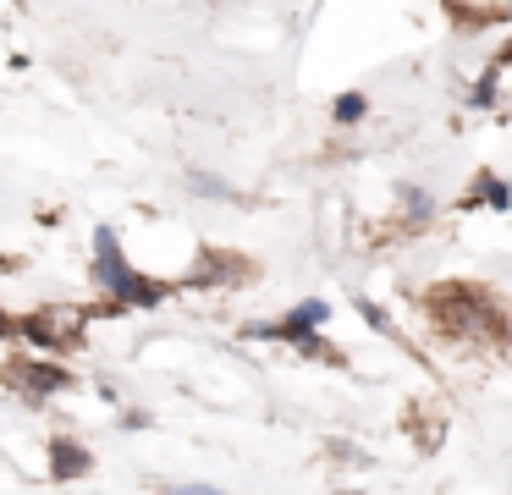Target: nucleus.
Wrapping results in <instances>:
<instances>
[{"label": "nucleus", "instance_id": "f257e3e1", "mask_svg": "<svg viewBox=\"0 0 512 495\" xmlns=\"http://www.w3.org/2000/svg\"><path fill=\"white\" fill-rule=\"evenodd\" d=\"M89 281L100 286L105 297H116L122 308H160L166 303V281H149L127 264L122 237L116 226H94V264H89Z\"/></svg>", "mask_w": 512, "mask_h": 495}, {"label": "nucleus", "instance_id": "f03ea898", "mask_svg": "<svg viewBox=\"0 0 512 495\" xmlns=\"http://www.w3.org/2000/svg\"><path fill=\"white\" fill-rule=\"evenodd\" d=\"M430 319L457 341H485L490 330V297L474 286H435L430 292Z\"/></svg>", "mask_w": 512, "mask_h": 495}, {"label": "nucleus", "instance_id": "7ed1b4c3", "mask_svg": "<svg viewBox=\"0 0 512 495\" xmlns=\"http://www.w3.org/2000/svg\"><path fill=\"white\" fill-rule=\"evenodd\" d=\"M23 341H34V347H72L78 341V330H83V308H72V303H56V308H45V314H34V319H23Z\"/></svg>", "mask_w": 512, "mask_h": 495}, {"label": "nucleus", "instance_id": "20e7f679", "mask_svg": "<svg viewBox=\"0 0 512 495\" xmlns=\"http://www.w3.org/2000/svg\"><path fill=\"white\" fill-rule=\"evenodd\" d=\"M325 319H331V303H325V297H303V303H292L276 325H248V341H298L303 330H320Z\"/></svg>", "mask_w": 512, "mask_h": 495}, {"label": "nucleus", "instance_id": "39448f33", "mask_svg": "<svg viewBox=\"0 0 512 495\" xmlns=\"http://www.w3.org/2000/svg\"><path fill=\"white\" fill-rule=\"evenodd\" d=\"M6 374H12V380L23 385L28 396H56V391H67V385H72V374H67V369H56V363H39V358L12 363Z\"/></svg>", "mask_w": 512, "mask_h": 495}, {"label": "nucleus", "instance_id": "423d86ee", "mask_svg": "<svg viewBox=\"0 0 512 495\" xmlns=\"http://www.w3.org/2000/svg\"><path fill=\"white\" fill-rule=\"evenodd\" d=\"M89 468H94L89 446H78V440H67V435L50 440V479H78V473H89Z\"/></svg>", "mask_w": 512, "mask_h": 495}, {"label": "nucleus", "instance_id": "0eeeda50", "mask_svg": "<svg viewBox=\"0 0 512 495\" xmlns=\"http://www.w3.org/2000/svg\"><path fill=\"white\" fill-rule=\"evenodd\" d=\"M364 116H369V99L358 94V88H347V94H336V105H331V121H336V127H358Z\"/></svg>", "mask_w": 512, "mask_h": 495}, {"label": "nucleus", "instance_id": "6e6552de", "mask_svg": "<svg viewBox=\"0 0 512 495\" xmlns=\"http://www.w3.org/2000/svg\"><path fill=\"white\" fill-rule=\"evenodd\" d=\"M397 198L408 204V209H402L408 220H430V215H435V198L424 193V187H413V182H397Z\"/></svg>", "mask_w": 512, "mask_h": 495}, {"label": "nucleus", "instance_id": "1a4fd4ad", "mask_svg": "<svg viewBox=\"0 0 512 495\" xmlns=\"http://www.w3.org/2000/svg\"><path fill=\"white\" fill-rule=\"evenodd\" d=\"M292 347H298L303 358H325V363H342V352H331V347H325V336H320V330H303V336L292 341Z\"/></svg>", "mask_w": 512, "mask_h": 495}, {"label": "nucleus", "instance_id": "9d476101", "mask_svg": "<svg viewBox=\"0 0 512 495\" xmlns=\"http://www.w3.org/2000/svg\"><path fill=\"white\" fill-rule=\"evenodd\" d=\"M479 193L490 198V209H512V187L501 176H479Z\"/></svg>", "mask_w": 512, "mask_h": 495}, {"label": "nucleus", "instance_id": "9b49d317", "mask_svg": "<svg viewBox=\"0 0 512 495\" xmlns=\"http://www.w3.org/2000/svg\"><path fill=\"white\" fill-rule=\"evenodd\" d=\"M188 187L204 193V198H232V187H226L221 176H204V171H188Z\"/></svg>", "mask_w": 512, "mask_h": 495}, {"label": "nucleus", "instance_id": "f8f14e48", "mask_svg": "<svg viewBox=\"0 0 512 495\" xmlns=\"http://www.w3.org/2000/svg\"><path fill=\"white\" fill-rule=\"evenodd\" d=\"M468 105H496V72H485L474 88H468Z\"/></svg>", "mask_w": 512, "mask_h": 495}, {"label": "nucleus", "instance_id": "ddd939ff", "mask_svg": "<svg viewBox=\"0 0 512 495\" xmlns=\"http://www.w3.org/2000/svg\"><path fill=\"white\" fill-rule=\"evenodd\" d=\"M353 308H358V314H364V319H369V325H375V330H380V336H386V330H391V319H386V308H375V303H369V297H353Z\"/></svg>", "mask_w": 512, "mask_h": 495}, {"label": "nucleus", "instance_id": "4468645a", "mask_svg": "<svg viewBox=\"0 0 512 495\" xmlns=\"http://www.w3.org/2000/svg\"><path fill=\"white\" fill-rule=\"evenodd\" d=\"M166 495H226V490H215V484H171Z\"/></svg>", "mask_w": 512, "mask_h": 495}, {"label": "nucleus", "instance_id": "2eb2a0df", "mask_svg": "<svg viewBox=\"0 0 512 495\" xmlns=\"http://www.w3.org/2000/svg\"><path fill=\"white\" fill-rule=\"evenodd\" d=\"M507 61H512V44H507V50H501V66H507Z\"/></svg>", "mask_w": 512, "mask_h": 495}]
</instances>
